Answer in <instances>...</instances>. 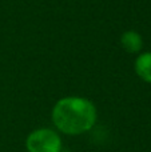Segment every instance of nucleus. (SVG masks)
I'll return each instance as SVG.
<instances>
[{"label": "nucleus", "mask_w": 151, "mask_h": 152, "mask_svg": "<svg viewBox=\"0 0 151 152\" xmlns=\"http://www.w3.org/2000/svg\"><path fill=\"white\" fill-rule=\"evenodd\" d=\"M26 148L28 152H60L62 139L55 129L39 128L27 136Z\"/></svg>", "instance_id": "f03ea898"}, {"label": "nucleus", "mask_w": 151, "mask_h": 152, "mask_svg": "<svg viewBox=\"0 0 151 152\" xmlns=\"http://www.w3.org/2000/svg\"><path fill=\"white\" fill-rule=\"evenodd\" d=\"M120 45L127 53H138L143 47V39L139 32L128 29L120 35Z\"/></svg>", "instance_id": "7ed1b4c3"}, {"label": "nucleus", "mask_w": 151, "mask_h": 152, "mask_svg": "<svg viewBox=\"0 0 151 152\" xmlns=\"http://www.w3.org/2000/svg\"><path fill=\"white\" fill-rule=\"evenodd\" d=\"M134 68L142 80L151 83V52H143L138 55L134 63Z\"/></svg>", "instance_id": "20e7f679"}, {"label": "nucleus", "mask_w": 151, "mask_h": 152, "mask_svg": "<svg viewBox=\"0 0 151 152\" xmlns=\"http://www.w3.org/2000/svg\"><path fill=\"white\" fill-rule=\"evenodd\" d=\"M96 108L92 102L80 96H67L54 105L51 118L58 131L66 135H82L96 123Z\"/></svg>", "instance_id": "f257e3e1"}]
</instances>
